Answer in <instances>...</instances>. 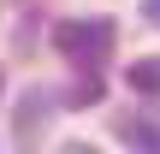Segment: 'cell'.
Listing matches in <instances>:
<instances>
[{"mask_svg": "<svg viewBox=\"0 0 160 154\" xmlns=\"http://www.w3.org/2000/svg\"><path fill=\"white\" fill-rule=\"evenodd\" d=\"M113 42H119V30H113L107 18H65V24H53V47H59L71 65H83V71L107 65Z\"/></svg>", "mask_w": 160, "mask_h": 154, "instance_id": "6da1fadb", "label": "cell"}, {"mask_svg": "<svg viewBox=\"0 0 160 154\" xmlns=\"http://www.w3.org/2000/svg\"><path fill=\"white\" fill-rule=\"evenodd\" d=\"M53 107H59V95L53 89H24V101H18V119H12V142L30 154L42 142V131L53 125Z\"/></svg>", "mask_w": 160, "mask_h": 154, "instance_id": "7a4b0ae2", "label": "cell"}, {"mask_svg": "<svg viewBox=\"0 0 160 154\" xmlns=\"http://www.w3.org/2000/svg\"><path fill=\"white\" fill-rule=\"evenodd\" d=\"M125 83H131V95H154L160 101V59H137L125 71Z\"/></svg>", "mask_w": 160, "mask_h": 154, "instance_id": "3957f363", "label": "cell"}, {"mask_svg": "<svg viewBox=\"0 0 160 154\" xmlns=\"http://www.w3.org/2000/svg\"><path fill=\"white\" fill-rule=\"evenodd\" d=\"M142 18H148V24H160V0H142Z\"/></svg>", "mask_w": 160, "mask_h": 154, "instance_id": "277c9868", "label": "cell"}, {"mask_svg": "<svg viewBox=\"0 0 160 154\" xmlns=\"http://www.w3.org/2000/svg\"><path fill=\"white\" fill-rule=\"evenodd\" d=\"M59 154H95V148H89V142H65Z\"/></svg>", "mask_w": 160, "mask_h": 154, "instance_id": "5b68a950", "label": "cell"}]
</instances>
